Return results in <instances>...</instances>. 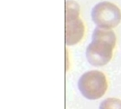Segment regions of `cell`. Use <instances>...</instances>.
Instances as JSON below:
<instances>
[{"label": "cell", "mask_w": 121, "mask_h": 109, "mask_svg": "<svg viewBox=\"0 0 121 109\" xmlns=\"http://www.w3.org/2000/svg\"><path fill=\"white\" fill-rule=\"evenodd\" d=\"M85 26L80 17L65 21V44L74 46L80 43L84 36Z\"/></svg>", "instance_id": "cell-4"}, {"label": "cell", "mask_w": 121, "mask_h": 109, "mask_svg": "<svg viewBox=\"0 0 121 109\" xmlns=\"http://www.w3.org/2000/svg\"><path fill=\"white\" fill-rule=\"evenodd\" d=\"M117 37L112 29H94L91 42L86 49L88 62L93 66H103L109 62L116 47Z\"/></svg>", "instance_id": "cell-1"}, {"label": "cell", "mask_w": 121, "mask_h": 109, "mask_svg": "<svg viewBox=\"0 0 121 109\" xmlns=\"http://www.w3.org/2000/svg\"><path fill=\"white\" fill-rule=\"evenodd\" d=\"M80 17V5L73 0L65 2V21Z\"/></svg>", "instance_id": "cell-5"}, {"label": "cell", "mask_w": 121, "mask_h": 109, "mask_svg": "<svg viewBox=\"0 0 121 109\" xmlns=\"http://www.w3.org/2000/svg\"><path fill=\"white\" fill-rule=\"evenodd\" d=\"M78 88L81 95L89 100L100 98L105 95L108 89L106 76L98 70L88 71L79 79Z\"/></svg>", "instance_id": "cell-2"}, {"label": "cell", "mask_w": 121, "mask_h": 109, "mask_svg": "<svg viewBox=\"0 0 121 109\" xmlns=\"http://www.w3.org/2000/svg\"><path fill=\"white\" fill-rule=\"evenodd\" d=\"M91 18L98 27L113 29L121 22V11L115 4L103 1L94 5L91 10Z\"/></svg>", "instance_id": "cell-3"}, {"label": "cell", "mask_w": 121, "mask_h": 109, "mask_svg": "<svg viewBox=\"0 0 121 109\" xmlns=\"http://www.w3.org/2000/svg\"><path fill=\"white\" fill-rule=\"evenodd\" d=\"M99 109H121V100L117 98H107L99 105Z\"/></svg>", "instance_id": "cell-6"}]
</instances>
